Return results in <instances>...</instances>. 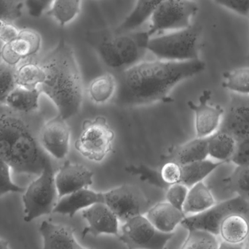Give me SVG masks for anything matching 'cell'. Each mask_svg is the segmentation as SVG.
<instances>
[{
    "label": "cell",
    "mask_w": 249,
    "mask_h": 249,
    "mask_svg": "<svg viewBox=\"0 0 249 249\" xmlns=\"http://www.w3.org/2000/svg\"><path fill=\"white\" fill-rule=\"evenodd\" d=\"M201 59L142 61L121 70L115 76L117 89L114 102L123 108L170 102L169 95L178 83L204 71Z\"/></svg>",
    "instance_id": "1"
},
{
    "label": "cell",
    "mask_w": 249,
    "mask_h": 249,
    "mask_svg": "<svg viewBox=\"0 0 249 249\" xmlns=\"http://www.w3.org/2000/svg\"><path fill=\"white\" fill-rule=\"evenodd\" d=\"M39 64L45 79L39 86L41 93L53 101L58 115L67 120L78 114L83 105V79L72 47L61 38Z\"/></svg>",
    "instance_id": "2"
},
{
    "label": "cell",
    "mask_w": 249,
    "mask_h": 249,
    "mask_svg": "<svg viewBox=\"0 0 249 249\" xmlns=\"http://www.w3.org/2000/svg\"><path fill=\"white\" fill-rule=\"evenodd\" d=\"M41 146L21 113L0 105V159L17 173L38 176L49 159Z\"/></svg>",
    "instance_id": "3"
},
{
    "label": "cell",
    "mask_w": 249,
    "mask_h": 249,
    "mask_svg": "<svg viewBox=\"0 0 249 249\" xmlns=\"http://www.w3.org/2000/svg\"><path fill=\"white\" fill-rule=\"evenodd\" d=\"M149 38L146 31L119 32L103 29L88 32L86 41L105 65L123 70L143 60Z\"/></svg>",
    "instance_id": "4"
},
{
    "label": "cell",
    "mask_w": 249,
    "mask_h": 249,
    "mask_svg": "<svg viewBox=\"0 0 249 249\" xmlns=\"http://www.w3.org/2000/svg\"><path fill=\"white\" fill-rule=\"evenodd\" d=\"M201 29L189 27L165 32L149 38L147 51L157 58L167 61H188L199 58Z\"/></svg>",
    "instance_id": "5"
},
{
    "label": "cell",
    "mask_w": 249,
    "mask_h": 249,
    "mask_svg": "<svg viewBox=\"0 0 249 249\" xmlns=\"http://www.w3.org/2000/svg\"><path fill=\"white\" fill-rule=\"evenodd\" d=\"M58 200L55 174L48 159L40 175L23 193V219L26 222H31L41 216L51 214Z\"/></svg>",
    "instance_id": "6"
},
{
    "label": "cell",
    "mask_w": 249,
    "mask_h": 249,
    "mask_svg": "<svg viewBox=\"0 0 249 249\" xmlns=\"http://www.w3.org/2000/svg\"><path fill=\"white\" fill-rule=\"evenodd\" d=\"M115 138V132L106 118L97 116L83 121L74 148L89 160L102 162L112 152Z\"/></svg>",
    "instance_id": "7"
},
{
    "label": "cell",
    "mask_w": 249,
    "mask_h": 249,
    "mask_svg": "<svg viewBox=\"0 0 249 249\" xmlns=\"http://www.w3.org/2000/svg\"><path fill=\"white\" fill-rule=\"evenodd\" d=\"M198 6L195 0H163L149 18V37L191 26Z\"/></svg>",
    "instance_id": "8"
},
{
    "label": "cell",
    "mask_w": 249,
    "mask_h": 249,
    "mask_svg": "<svg viewBox=\"0 0 249 249\" xmlns=\"http://www.w3.org/2000/svg\"><path fill=\"white\" fill-rule=\"evenodd\" d=\"M249 212V199L237 195L214 206L201 213L188 215L181 222L183 228L188 230L199 229L219 235L222 222L228 216L235 213L246 214Z\"/></svg>",
    "instance_id": "9"
},
{
    "label": "cell",
    "mask_w": 249,
    "mask_h": 249,
    "mask_svg": "<svg viewBox=\"0 0 249 249\" xmlns=\"http://www.w3.org/2000/svg\"><path fill=\"white\" fill-rule=\"evenodd\" d=\"M157 230L145 215L134 216L124 222L120 230V241L130 249H161L174 237Z\"/></svg>",
    "instance_id": "10"
},
{
    "label": "cell",
    "mask_w": 249,
    "mask_h": 249,
    "mask_svg": "<svg viewBox=\"0 0 249 249\" xmlns=\"http://www.w3.org/2000/svg\"><path fill=\"white\" fill-rule=\"evenodd\" d=\"M103 194L104 203L123 222L144 215L150 208V201L144 193L132 184H123Z\"/></svg>",
    "instance_id": "11"
},
{
    "label": "cell",
    "mask_w": 249,
    "mask_h": 249,
    "mask_svg": "<svg viewBox=\"0 0 249 249\" xmlns=\"http://www.w3.org/2000/svg\"><path fill=\"white\" fill-rule=\"evenodd\" d=\"M41 45L42 38L36 31L20 29L13 40L4 43L0 50V57L5 64L17 67L23 60L36 55Z\"/></svg>",
    "instance_id": "12"
},
{
    "label": "cell",
    "mask_w": 249,
    "mask_h": 249,
    "mask_svg": "<svg viewBox=\"0 0 249 249\" xmlns=\"http://www.w3.org/2000/svg\"><path fill=\"white\" fill-rule=\"evenodd\" d=\"M211 91L206 90L199 97L198 103L189 101L188 106L194 112L196 137H208L217 131L222 124L225 110L210 103Z\"/></svg>",
    "instance_id": "13"
},
{
    "label": "cell",
    "mask_w": 249,
    "mask_h": 249,
    "mask_svg": "<svg viewBox=\"0 0 249 249\" xmlns=\"http://www.w3.org/2000/svg\"><path fill=\"white\" fill-rule=\"evenodd\" d=\"M39 143L55 159L65 158L70 146V129L67 120L58 115L45 123L39 134Z\"/></svg>",
    "instance_id": "14"
},
{
    "label": "cell",
    "mask_w": 249,
    "mask_h": 249,
    "mask_svg": "<svg viewBox=\"0 0 249 249\" xmlns=\"http://www.w3.org/2000/svg\"><path fill=\"white\" fill-rule=\"evenodd\" d=\"M219 130L232 134L237 140L249 137V95L231 93Z\"/></svg>",
    "instance_id": "15"
},
{
    "label": "cell",
    "mask_w": 249,
    "mask_h": 249,
    "mask_svg": "<svg viewBox=\"0 0 249 249\" xmlns=\"http://www.w3.org/2000/svg\"><path fill=\"white\" fill-rule=\"evenodd\" d=\"M82 213L88 223L82 234L83 237L119 235V219L105 203H95L82 211Z\"/></svg>",
    "instance_id": "16"
},
{
    "label": "cell",
    "mask_w": 249,
    "mask_h": 249,
    "mask_svg": "<svg viewBox=\"0 0 249 249\" xmlns=\"http://www.w3.org/2000/svg\"><path fill=\"white\" fill-rule=\"evenodd\" d=\"M93 172L81 164L67 161L55 175L58 199L64 195L89 188L93 184Z\"/></svg>",
    "instance_id": "17"
},
{
    "label": "cell",
    "mask_w": 249,
    "mask_h": 249,
    "mask_svg": "<svg viewBox=\"0 0 249 249\" xmlns=\"http://www.w3.org/2000/svg\"><path fill=\"white\" fill-rule=\"evenodd\" d=\"M43 249H83L74 236L73 229L66 225L44 221L39 227Z\"/></svg>",
    "instance_id": "18"
},
{
    "label": "cell",
    "mask_w": 249,
    "mask_h": 249,
    "mask_svg": "<svg viewBox=\"0 0 249 249\" xmlns=\"http://www.w3.org/2000/svg\"><path fill=\"white\" fill-rule=\"evenodd\" d=\"M97 203H104L103 192H96L89 188L83 189L58 199L53 213L73 217L77 212Z\"/></svg>",
    "instance_id": "19"
},
{
    "label": "cell",
    "mask_w": 249,
    "mask_h": 249,
    "mask_svg": "<svg viewBox=\"0 0 249 249\" xmlns=\"http://www.w3.org/2000/svg\"><path fill=\"white\" fill-rule=\"evenodd\" d=\"M145 216L158 230L165 233H172L181 225L186 215L168 202H161L149 208Z\"/></svg>",
    "instance_id": "20"
},
{
    "label": "cell",
    "mask_w": 249,
    "mask_h": 249,
    "mask_svg": "<svg viewBox=\"0 0 249 249\" xmlns=\"http://www.w3.org/2000/svg\"><path fill=\"white\" fill-rule=\"evenodd\" d=\"M208 137H196L187 143L175 146L164 156L162 162H174L179 165H187L208 159Z\"/></svg>",
    "instance_id": "21"
},
{
    "label": "cell",
    "mask_w": 249,
    "mask_h": 249,
    "mask_svg": "<svg viewBox=\"0 0 249 249\" xmlns=\"http://www.w3.org/2000/svg\"><path fill=\"white\" fill-rule=\"evenodd\" d=\"M216 203L210 188L200 181L189 188L182 211L186 216L196 214L210 209Z\"/></svg>",
    "instance_id": "22"
},
{
    "label": "cell",
    "mask_w": 249,
    "mask_h": 249,
    "mask_svg": "<svg viewBox=\"0 0 249 249\" xmlns=\"http://www.w3.org/2000/svg\"><path fill=\"white\" fill-rule=\"evenodd\" d=\"M237 142L232 134L223 130H217L208 137L209 157L225 163L230 162L236 149Z\"/></svg>",
    "instance_id": "23"
},
{
    "label": "cell",
    "mask_w": 249,
    "mask_h": 249,
    "mask_svg": "<svg viewBox=\"0 0 249 249\" xmlns=\"http://www.w3.org/2000/svg\"><path fill=\"white\" fill-rule=\"evenodd\" d=\"M163 0H136V4L128 16L115 28L117 32L136 30L149 20L151 15Z\"/></svg>",
    "instance_id": "24"
},
{
    "label": "cell",
    "mask_w": 249,
    "mask_h": 249,
    "mask_svg": "<svg viewBox=\"0 0 249 249\" xmlns=\"http://www.w3.org/2000/svg\"><path fill=\"white\" fill-rule=\"evenodd\" d=\"M41 94L39 87L29 89L17 86L7 96L5 105L21 114L34 112L39 108V99Z\"/></svg>",
    "instance_id": "25"
},
{
    "label": "cell",
    "mask_w": 249,
    "mask_h": 249,
    "mask_svg": "<svg viewBox=\"0 0 249 249\" xmlns=\"http://www.w3.org/2000/svg\"><path fill=\"white\" fill-rule=\"evenodd\" d=\"M249 235V224L244 215L235 213L222 222L219 235L223 241L232 244H242Z\"/></svg>",
    "instance_id": "26"
},
{
    "label": "cell",
    "mask_w": 249,
    "mask_h": 249,
    "mask_svg": "<svg viewBox=\"0 0 249 249\" xmlns=\"http://www.w3.org/2000/svg\"><path fill=\"white\" fill-rule=\"evenodd\" d=\"M224 164L225 162L206 159L187 165H181V178L180 184H184L190 188L197 183L203 181L205 178Z\"/></svg>",
    "instance_id": "27"
},
{
    "label": "cell",
    "mask_w": 249,
    "mask_h": 249,
    "mask_svg": "<svg viewBox=\"0 0 249 249\" xmlns=\"http://www.w3.org/2000/svg\"><path fill=\"white\" fill-rule=\"evenodd\" d=\"M117 89V80L111 73H105L91 80L88 93L89 97L96 104H104L113 98Z\"/></svg>",
    "instance_id": "28"
},
{
    "label": "cell",
    "mask_w": 249,
    "mask_h": 249,
    "mask_svg": "<svg viewBox=\"0 0 249 249\" xmlns=\"http://www.w3.org/2000/svg\"><path fill=\"white\" fill-rule=\"evenodd\" d=\"M45 76V71L39 63L28 61L19 64L16 67L17 86L29 89H36L43 82Z\"/></svg>",
    "instance_id": "29"
},
{
    "label": "cell",
    "mask_w": 249,
    "mask_h": 249,
    "mask_svg": "<svg viewBox=\"0 0 249 249\" xmlns=\"http://www.w3.org/2000/svg\"><path fill=\"white\" fill-rule=\"evenodd\" d=\"M82 0H54L48 16L53 18L61 26L72 21L80 11Z\"/></svg>",
    "instance_id": "30"
},
{
    "label": "cell",
    "mask_w": 249,
    "mask_h": 249,
    "mask_svg": "<svg viewBox=\"0 0 249 249\" xmlns=\"http://www.w3.org/2000/svg\"><path fill=\"white\" fill-rule=\"evenodd\" d=\"M222 86L232 93L249 95V67H237L224 73Z\"/></svg>",
    "instance_id": "31"
},
{
    "label": "cell",
    "mask_w": 249,
    "mask_h": 249,
    "mask_svg": "<svg viewBox=\"0 0 249 249\" xmlns=\"http://www.w3.org/2000/svg\"><path fill=\"white\" fill-rule=\"evenodd\" d=\"M216 236L217 235L203 230H188V235L181 249H219L220 242Z\"/></svg>",
    "instance_id": "32"
},
{
    "label": "cell",
    "mask_w": 249,
    "mask_h": 249,
    "mask_svg": "<svg viewBox=\"0 0 249 249\" xmlns=\"http://www.w3.org/2000/svg\"><path fill=\"white\" fill-rule=\"evenodd\" d=\"M222 182L230 191L249 199V167L237 166Z\"/></svg>",
    "instance_id": "33"
},
{
    "label": "cell",
    "mask_w": 249,
    "mask_h": 249,
    "mask_svg": "<svg viewBox=\"0 0 249 249\" xmlns=\"http://www.w3.org/2000/svg\"><path fill=\"white\" fill-rule=\"evenodd\" d=\"M16 67L0 63V105L5 104L6 99L17 86L16 81Z\"/></svg>",
    "instance_id": "34"
},
{
    "label": "cell",
    "mask_w": 249,
    "mask_h": 249,
    "mask_svg": "<svg viewBox=\"0 0 249 249\" xmlns=\"http://www.w3.org/2000/svg\"><path fill=\"white\" fill-rule=\"evenodd\" d=\"M10 166L0 159V198L8 193H24L25 187L16 185L12 181Z\"/></svg>",
    "instance_id": "35"
},
{
    "label": "cell",
    "mask_w": 249,
    "mask_h": 249,
    "mask_svg": "<svg viewBox=\"0 0 249 249\" xmlns=\"http://www.w3.org/2000/svg\"><path fill=\"white\" fill-rule=\"evenodd\" d=\"M23 8L22 0H0V20L13 23L21 17Z\"/></svg>",
    "instance_id": "36"
},
{
    "label": "cell",
    "mask_w": 249,
    "mask_h": 249,
    "mask_svg": "<svg viewBox=\"0 0 249 249\" xmlns=\"http://www.w3.org/2000/svg\"><path fill=\"white\" fill-rule=\"evenodd\" d=\"M188 191L189 187L184 184H171L165 190L166 201L177 209L182 211Z\"/></svg>",
    "instance_id": "37"
},
{
    "label": "cell",
    "mask_w": 249,
    "mask_h": 249,
    "mask_svg": "<svg viewBox=\"0 0 249 249\" xmlns=\"http://www.w3.org/2000/svg\"><path fill=\"white\" fill-rule=\"evenodd\" d=\"M230 162L239 167H249V137L240 139Z\"/></svg>",
    "instance_id": "38"
},
{
    "label": "cell",
    "mask_w": 249,
    "mask_h": 249,
    "mask_svg": "<svg viewBox=\"0 0 249 249\" xmlns=\"http://www.w3.org/2000/svg\"><path fill=\"white\" fill-rule=\"evenodd\" d=\"M54 0H25L28 13L32 17L39 18L49 10Z\"/></svg>",
    "instance_id": "39"
},
{
    "label": "cell",
    "mask_w": 249,
    "mask_h": 249,
    "mask_svg": "<svg viewBox=\"0 0 249 249\" xmlns=\"http://www.w3.org/2000/svg\"><path fill=\"white\" fill-rule=\"evenodd\" d=\"M241 16H249V0H213Z\"/></svg>",
    "instance_id": "40"
},
{
    "label": "cell",
    "mask_w": 249,
    "mask_h": 249,
    "mask_svg": "<svg viewBox=\"0 0 249 249\" xmlns=\"http://www.w3.org/2000/svg\"><path fill=\"white\" fill-rule=\"evenodd\" d=\"M18 32L19 29L12 22L0 20V40L4 43L13 40Z\"/></svg>",
    "instance_id": "41"
},
{
    "label": "cell",
    "mask_w": 249,
    "mask_h": 249,
    "mask_svg": "<svg viewBox=\"0 0 249 249\" xmlns=\"http://www.w3.org/2000/svg\"><path fill=\"white\" fill-rule=\"evenodd\" d=\"M6 247V241L4 240L0 239V249H4Z\"/></svg>",
    "instance_id": "42"
},
{
    "label": "cell",
    "mask_w": 249,
    "mask_h": 249,
    "mask_svg": "<svg viewBox=\"0 0 249 249\" xmlns=\"http://www.w3.org/2000/svg\"><path fill=\"white\" fill-rule=\"evenodd\" d=\"M244 249H249V240L247 242L245 243V245L244 244Z\"/></svg>",
    "instance_id": "43"
}]
</instances>
